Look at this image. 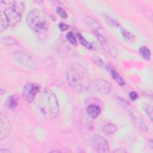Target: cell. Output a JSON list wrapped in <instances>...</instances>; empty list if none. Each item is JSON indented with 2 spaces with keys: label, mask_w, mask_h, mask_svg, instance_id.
I'll return each instance as SVG.
<instances>
[{
  "label": "cell",
  "mask_w": 153,
  "mask_h": 153,
  "mask_svg": "<svg viewBox=\"0 0 153 153\" xmlns=\"http://www.w3.org/2000/svg\"><path fill=\"white\" fill-rule=\"evenodd\" d=\"M66 78L68 84L78 91L87 90L91 84L87 69L79 63H74L66 66Z\"/></svg>",
  "instance_id": "cell-1"
},
{
  "label": "cell",
  "mask_w": 153,
  "mask_h": 153,
  "mask_svg": "<svg viewBox=\"0 0 153 153\" xmlns=\"http://www.w3.org/2000/svg\"><path fill=\"white\" fill-rule=\"evenodd\" d=\"M35 102L42 115L47 119L55 118L59 112V106L54 93L49 89L40 91L36 96Z\"/></svg>",
  "instance_id": "cell-2"
},
{
  "label": "cell",
  "mask_w": 153,
  "mask_h": 153,
  "mask_svg": "<svg viewBox=\"0 0 153 153\" xmlns=\"http://www.w3.org/2000/svg\"><path fill=\"white\" fill-rule=\"evenodd\" d=\"M28 26L36 32L43 33L48 28V20L46 14L41 10L34 9L27 15Z\"/></svg>",
  "instance_id": "cell-3"
},
{
  "label": "cell",
  "mask_w": 153,
  "mask_h": 153,
  "mask_svg": "<svg viewBox=\"0 0 153 153\" xmlns=\"http://www.w3.org/2000/svg\"><path fill=\"white\" fill-rule=\"evenodd\" d=\"M25 3L22 1H14L11 6L4 11L8 22V26L13 27L21 20L25 11Z\"/></svg>",
  "instance_id": "cell-4"
},
{
  "label": "cell",
  "mask_w": 153,
  "mask_h": 153,
  "mask_svg": "<svg viewBox=\"0 0 153 153\" xmlns=\"http://www.w3.org/2000/svg\"><path fill=\"white\" fill-rule=\"evenodd\" d=\"M96 35L104 50L113 58H115L118 54L117 49L111 39L106 35L105 32Z\"/></svg>",
  "instance_id": "cell-5"
},
{
  "label": "cell",
  "mask_w": 153,
  "mask_h": 153,
  "mask_svg": "<svg viewBox=\"0 0 153 153\" xmlns=\"http://www.w3.org/2000/svg\"><path fill=\"white\" fill-rule=\"evenodd\" d=\"M90 87L94 91L103 94H109L113 90L112 84L103 79H97L92 81Z\"/></svg>",
  "instance_id": "cell-6"
},
{
  "label": "cell",
  "mask_w": 153,
  "mask_h": 153,
  "mask_svg": "<svg viewBox=\"0 0 153 153\" xmlns=\"http://www.w3.org/2000/svg\"><path fill=\"white\" fill-rule=\"evenodd\" d=\"M14 59L20 64L29 69H35L37 66L36 62L27 53L23 51H17L14 54Z\"/></svg>",
  "instance_id": "cell-7"
},
{
  "label": "cell",
  "mask_w": 153,
  "mask_h": 153,
  "mask_svg": "<svg viewBox=\"0 0 153 153\" xmlns=\"http://www.w3.org/2000/svg\"><path fill=\"white\" fill-rule=\"evenodd\" d=\"M39 92V86L33 82L26 83L23 88V94L25 100L29 103L35 101L36 95Z\"/></svg>",
  "instance_id": "cell-8"
},
{
  "label": "cell",
  "mask_w": 153,
  "mask_h": 153,
  "mask_svg": "<svg viewBox=\"0 0 153 153\" xmlns=\"http://www.w3.org/2000/svg\"><path fill=\"white\" fill-rule=\"evenodd\" d=\"M93 146L97 152L106 153L109 152L108 142L100 136H96L93 139Z\"/></svg>",
  "instance_id": "cell-9"
},
{
  "label": "cell",
  "mask_w": 153,
  "mask_h": 153,
  "mask_svg": "<svg viewBox=\"0 0 153 153\" xmlns=\"http://www.w3.org/2000/svg\"><path fill=\"white\" fill-rule=\"evenodd\" d=\"M83 21L84 23L91 29V30L95 33V35L104 32L99 23L92 17H90L89 16H85L83 18Z\"/></svg>",
  "instance_id": "cell-10"
},
{
  "label": "cell",
  "mask_w": 153,
  "mask_h": 153,
  "mask_svg": "<svg viewBox=\"0 0 153 153\" xmlns=\"http://www.w3.org/2000/svg\"><path fill=\"white\" fill-rule=\"evenodd\" d=\"M10 130V123L7 118L1 114V139L5 138L8 134Z\"/></svg>",
  "instance_id": "cell-11"
},
{
  "label": "cell",
  "mask_w": 153,
  "mask_h": 153,
  "mask_svg": "<svg viewBox=\"0 0 153 153\" xmlns=\"http://www.w3.org/2000/svg\"><path fill=\"white\" fill-rule=\"evenodd\" d=\"M106 68L108 71L111 74L112 78L115 81V82L120 86H123L125 85V81L124 79L121 76V75L117 72V71L110 65H106Z\"/></svg>",
  "instance_id": "cell-12"
},
{
  "label": "cell",
  "mask_w": 153,
  "mask_h": 153,
  "mask_svg": "<svg viewBox=\"0 0 153 153\" xmlns=\"http://www.w3.org/2000/svg\"><path fill=\"white\" fill-rule=\"evenodd\" d=\"M87 112L91 117L96 118L100 115L101 109L100 106L97 105L91 104L87 108Z\"/></svg>",
  "instance_id": "cell-13"
},
{
  "label": "cell",
  "mask_w": 153,
  "mask_h": 153,
  "mask_svg": "<svg viewBox=\"0 0 153 153\" xmlns=\"http://www.w3.org/2000/svg\"><path fill=\"white\" fill-rule=\"evenodd\" d=\"M131 120L133 121V124L136 127H137L138 129L141 130L142 131H147L148 127L145 124V123L140 118L134 116V115H131Z\"/></svg>",
  "instance_id": "cell-14"
},
{
  "label": "cell",
  "mask_w": 153,
  "mask_h": 153,
  "mask_svg": "<svg viewBox=\"0 0 153 153\" xmlns=\"http://www.w3.org/2000/svg\"><path fill=\"white\" fill-rule=\"evenodd\" d=\"M8 26H9L7 16L4 11H1L0 14V32L4 31Z\"/></svg>",
  "instance_id": "cell-15"
},
{
  "label": "cell",
  "mask_w": 153,
  "mask_h": 153,
  "mask_svg": "<svg viewBox=\"0 0 153 153\" xmlns=\"http://www.w3.org/2000/svg\"><path fill=\"white\" fill-rule=\"evenodd\" d=\"M121 32L122 34V36L124 38V39L125 41H126L130 43H132L134 41V35L130 32L129 31H128L127 30H126L125 28H121Z\"/></svg>",
  "instance_id": "cell-16"
},
{
  "label": "cell",
  "mask_w": 153,
  "mask_h": 153,
  "mask_svg": "<svg viewBox=\"0 0 153 153\" xmlns=\"http://www.w3.org/2000/svg\"><path fill=\"white\" fill-rule=\"evenodd\" d=\"M117 130V127L115 124H112V123H108L105 124V126H103V127H102V131L107 134H112L113 133H114Z\"/></svg>",
  "instance_id": "cell-17"
},
{
  "label": "cell",
  "mask_w": 153,
  "mask_h": 153,
  "mask_svg": "<svg viewBox=\"0 0 153 153\" xmlns=\"http://www.w3.org/2000/svg\"><path fill=\"white\" fill-rule=\"evenodd\" d=\"M18 105L17 98L15 95L9 96L6 101V105L9 109H14Z\"/></svg>",
  "instance_id": "cell-18"
},
{
  "label": "cell",
  "mask_w": 153,
  "mask_h": 153,
  "mask_svg": "<svg viewBox=\"0 0 153 153\" xmlns=\"http://www.w3.org/2000/svg\"><path fill=\"white\" fill-rule=\"evenodd\" d=\"M140 54L146 60H150L151 52L150 50L146 46H142L139 50Z\"/></svg>",
  "instance_id": "cell-19"
},
{
  "label": "cell",
  "mask_w": 153,
  "mask_h": 153,
  "mask_svg": "<svg viewBox=\"0 0 153 153\" xmlns=\"http://www.w3.org/2000/svg\"><path fill=\"white\" fill-rule=\"evenodd\" d=\"M76 36H77V38H78V39L79 42H80L85 48L88 49V50H91V49L93 48L92 45H91L90 42H88L82 36V35L81 34L78 33L77 35H76Z\"/></svg>",
  "instance_id": "cell-20"
},
{
  "label": "cell",
  "mask_w": 153,
  "mask_h": 153,
  "mask_svg": "<svg viewBox=\"0 0 153 153\" xmlns=\"http://www.w3.org/2000/svg\"><path fill=\"white\" fill-rule=\"evenodd\" d=\"M1 42L5 45H13L17 44V41L11 36H4L1 38Z\"/></svg>",
  "instance_id": "cell-21"
},
{
  "label": "cell",
  "mask_w": 153,
  "mask_h": 153,
  "mask_svg": "<svg viewBox=\"0 0 153 153\" xmlns=\"http://www.w3.org/2000/svg\"><path fill=\"white\" fill-rule=\"evenodd\" d=\"M66 38L72 45H73L74 46H76L77 45L76 36L72 32H68L66 33Z\"/></svg>",
  "instance_id": "cell-22"
},
{
  "label": "cell",
  "mask_w": 153,
  "mask_h": 153,
  "mask_svg": "<svg viewBox=\"0 0 153 153\" xmlns=\"http://www.w3.org/2000/svg\"><path fill=\"white\" fill-rule=\"evenodd\" d=\"M105 22L106 23L110 26H112V27H118L119 26V24L115 20H114V19H112V17H109V16L106 15L105 16Z\"/></svg>",
  "instance_id": "cell-23"
},
{
  "label": "cell",
  "mask_w": 153,
  "mask_h": 153,
  "mask_svg": "<svg viewBox=\"0 0 153 153\" xmlns=\"http://www.w3.org/2000/svg\"><path fill=\"white\" fill-rule=\"evenodd\" d=\"M145 112L146 113L151 121L152 120V106L149 104H145L143 106Z\"/></svg>",
  "instance_id": "cell-24"
},
{
  "label": "cell",
  "mask_w": 153,
  "mask_h": 153,
  "mask_svg": "<svg viewBox=\"0 0 153 153\" xmlns=\"http://www.w3.org/2000/svg\"><path fill=\"white\" fill-rule=\"evenodd\" d=\"M56 13L58 14V15L61 17L63 19H66L68 17V14L66 12L60 7H57L56 8Z\"/></svg>",
  "instance_id": "cell-25"
},
{
  "label": "cell",
  "mask_w": 153,
  "mask_h": 153,
  "mask_svg": "<svg viewBox=\"0 0 153 153\" xmlns=\"http://www.w3.org/2000/svg\"><path fill=\"white\" fill-rule=\"evenodd\" d=\"M93 60L94 63H96L97 65L99 66L100 67L104 66V63L103 60L97 56H93Z\"/></svg>",
  "instance_id": "cell-26"
},
{
  "label": "cell",
  "mask_w": 153,
  "mask_h": 153,
  "mask_svg": "<svg viewBox=\"0 0 153 153\" xmlns=\"http://www.w3.org/2000/svg\"><path fill=\"white\" fill-rule=\"evenodd\" d=\"M59 28L62 31H65L68 29L69 26L67 25L66 24H65V23H60L59 24Z\"/></svg>",
  "instance_id": "cell-27"
},
{
  "label": "cell",
  "mask_w": 153,
  "mask_h": 153,
  "mask_svg": "<svg viewBox=\"0 0 153 153\" xmlns=\"http://www.w3.org/2000/svg\"><path fill=\"white\" fill-rule=\"evenodd\" d=\"M129 96H130V99L133 101L136 100L137 99V97H138L137 94L135 91H131L129 94Z\"/></svg>",
  "instance_id": "cell-28"
},
{
  "label": "cell",
  "mask_w": 153,
  "mask_h": 153,
  "mask_svg": "<svg viewBox=\"0 0 153 153\" xmlns=\"http://www.w3.org/2000/svg\"><path fill=\"white\" fill-rule=\"evenodd\" d=\"M114 152H120V153H124V152H126L127 151L125 150V149H124L123 148H119V149H116V150H115L114 151Z\"/></svg>",
  "instance_id": "cell-29"
},
{
  "label": "cell",
  "mask_w": 153,
  "mask_h": 153,
  "mask_svg": "<svg viewBox=\"0 0 153 153\" xmlns=\"http://www.w3.org/2000/svg\"><path fill=\"white\" fill-rule=\"evenodd\" d=\"M10 152H11V151L10 149H7V148H6V149H1L0 150V153H10Z\"/></svg>",
  "instance_id": "cell-30"
},
{
  "label": "cell",
  "mask_w": 153,
  "mask_h": 153,
  "mask_svg": "<svg viewBox=\"0 0 153 153\" xmlns=\"http://www.w3.org/2000/svg\"><path fill=\"white\" fill-rule=\"evenodd\" d=\"M148 144H149V145L150 146L151 148V149H152V145H153V142H152V140H150L149 141V142H148Z\"/></svg>",
  "instance_id": "cell-31"
},
{
  "label": "cell",
  "mask_w": 153,
  "mask_h": 153,
  "mask_svg": "<svg viewBox=\"0 0 153 153\" xmlns=\"http://www.w3.org/2000/svg\"><path fill=\"white\" fill-rule=\"evenodd\" d=\"M60 152V151H57V150H53V151H50V152Z\"/></svg>",
  "instance_id": "cell-32"
}]
</instances>
